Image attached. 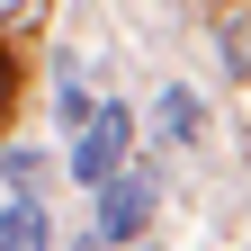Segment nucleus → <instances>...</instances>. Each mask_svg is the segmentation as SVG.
Here are the masks:
<instances>
[{
    "instance_id": "obj_1",
    "label": "nucleus",
    "mask_w": 251,
    "mask_h": 251,
    "mask_svg": "<svg viewBox=\"0 0 251 251\" xmlns=\"http://www.w3.org/2000/svg\"><path fill=\"white\" fill-rule=\"evenodd\" d=\"M126 152H135V108H99V117H90L81 126V152H72V179L81 188H117L126 179Z\"/></svg>"
},
{
    "instance_id": "obj_3",
    "label": "nucleus",
    "mask_w": 251,
    "mask_h": 251,
    "mask_svg": "<svg viewBox=\"0 0 251 251\" xmlns=\"http://www.w3.org/2000/svg\"><path fill=\"white\" fill-rule=\"evenodd\" d=\"M45 242H54V225H45L36 198H9V206H0V251H45Z\"/></svg>"
},
{
    "instance_id": "obj_6",
    "label": "nucleus",
    "mask_w": 251,
    "mask_h": 251,
    "mask_svg": "<svg viewBox=\"0 0 251 251\" xmlns=\"http://www.w3.org/2000/svg\"><path fill=\"white\" fill-rule=\"evenodd\" d=\"M9 90H18V63H9V45H0V108H9Z\"/></svg>"
},
{
    "instance_id": "obj_7",
    "label": "nucleus",
    "mask_w": 251,
    "mask_h": 251,
    "mask_svg": "<svg viewBox=\"0 0 251 251\" xmlns=\"http://www.w3.org/2000/svg\"><path fill=\"white\" fill-rule=\"evenodd\" d=\"M135 251H144V242H135Z\"/></svg>"
},
{
    "instance_id": "obj_5",
    "label": "nucleus",
    "mask_w": 251,
    "mask_h": 251,
    "mask_svg": "<svg viewBox=\"0 0 251 251\" xmlns=\"http://www.w3.org/2000/svg\"><path fill=\"white\" fill-rule=\"evenodd\" d=\"M162 126H171V135H198V99H188V90H171V99H162Z\"/></svg>"
},
{
    "instance_id": "obj_2",
    "label": "nucleus",
    "mask_w": 251,
    "mask_h": 251,
    "mask_svg": "<svg viewBox=\"0 0 251 251\" xmlns=\"http://www.w3.org/2000/svg\"><path fill=\"white\" fill-rule=\"evenodd\" d=\"M152 206H162V179H152V171H126L117 188H99V225H90V233L117 242V251H135V233L152 225Z\"/></svg>"
},
{
    "instance_id": "obj_4",
    "label": "nucleus",
    "mask_w": 251,
    "mask_h": 251,
    "mask_svg": "<svg viewBox=\"0 0 251 251\" xmlns=\"http://www.w3.org/2000/svg\"><path fill=\"white\" fill-rule=\"evenodd\" d=\"M54 108H63V126H72V135H81V126H90V117H99V108H108V99H90V90H81V81H72V90H63V99H54Z\"/></svg>"
}]
</instances>
